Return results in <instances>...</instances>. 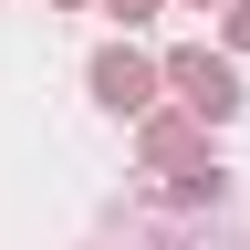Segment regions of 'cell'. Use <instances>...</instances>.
<instances>
[{"instance_id":"obj_1","label":"cell","mask_w":250,"mask_h":250,"mask_svg":"<svg viewBox=\"0 0 250 250\" xmlns=\"http://www.w3.org/2000/svg\"><path fill=\"white\" fill-rule=\"evenodd\" d=\"M156 73L177 83V104L198 115V125H229V115L250 104V94H240V73H229V62H219L208 42H188V52H167V62H156Z\"/></svg>"},{"instance_id":"obj_2","label":"cell","mask_w":250,"mask_h":250,"mask_svg":"<svg viewBox=\"0 0 250 250\" xmlns=\"http://www.w3.org/2000/svg\"><path fill=\"white\" fill-rule=\"evenodd\" d=\"M156 83H167V73H156L146 52H125V42H104V52H94V94H104L115 115H146V104H156Z\"/></svg>"},{"instance_id":"obj_3","label":"cell","mask_w":250,"mask_h":250,"mask_svg":"<svg viewBox=\"0 0 250 250\" xmlns=\"http://www.w3.org/2000/svg\"><path fill=\"white\" fill-rule=\"evenodd\" d=\"M104 11H115V21H156V0H104Z\"/></svg>"},{"instance_id":"obj_4","label":"cell","mask_w":250,"mask_h":250,"mask_svg":"<svg viewBox=\"0 0 250 250\" xmlns=\"http://www.w3.org/2000/svg\"><path fill=\"white\" fill-rule=\"evenodd\" d=\"M229 42H240V52H250V0H229Z\"/></svg>"},{"instance_id":"obj_5","label":"cell","mask_w":250,"mask_h":250,"mask_svg":"<svg viewBox=\"0 0 250 250\" xmlns=\"http://www.w3.org/2000/svg\"><path fill=\"white\" fill-rule=\"evenodd\" d=\"M62 11H73V0H62Z\"/></svg>"}]
</instances>
